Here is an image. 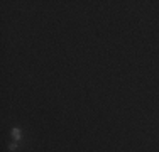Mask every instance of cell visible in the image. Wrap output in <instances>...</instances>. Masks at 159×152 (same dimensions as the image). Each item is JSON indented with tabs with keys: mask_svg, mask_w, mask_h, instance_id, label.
Here are the masks:
<instances>
[{
	"mask_svg": "<svg viewBox=\"0 0 159 152\" xmlns=\"http://www.w3.org/2000/svg\"><path fill=\"white\" fill-rule=\"evenodd\" d=\"M10 135H12V139L17 142V140H20V139H22V130L16 127V128H12V130H10Z\"/></svg>",
	"mask_w": 159,
	"mask_h": 152,
	"instance_id": "cell-1",
	"label": "cell"
},
{
	"mask_svg": "<svg viewBox=\"0 0 159 152\" xmlns=\"http://www.w3.org/2000/svg\"><path fill=\"white\" fill-rule=\"evenodd\" d=\"M9 150H17V144H16V142L9 144Z\"/></svg>",
	"mask_w": 159,
	"mask_h": 152,
	"instance_id": "cell-2",
	"label": "cell"
}]
</instances>
